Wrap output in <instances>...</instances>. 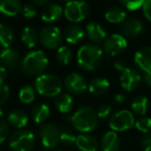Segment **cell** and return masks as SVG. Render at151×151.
<instances>
[{"mask_svg": "<svg viewBox=\"0 0 151 151\" xmlns=\"http://www.w3.org/2000/svg\"><path fill=\"white\" fill-rule=\"evenodd\" d=\"M2 115H3V111H2V109L0 108V119H2Z\"/></svg>", "mask_w": 151, "mask_h": 151, "instance_id": "46", "label": "cell"}, {"mask_svg": "<svg viewBox=\"0 0 151 151\" xmlns=\"http://www.w3.org/2000/svg\"><path fill=\"white\" fill-rule=\"evenodd\" d=\"M22 15L25 19H33L36 17V9L33 3H26L22 6Z\"/></svg>", "mask_w": 151, "mask_h": 151, "instance_id": "35", "label": "cell"}, {"mask_svg": "<svg viewBox=\"0 0 151 151\" xmlns=\"http://www.w3.org/2000/svg\"><path fill=\"white\" fill-rule=\"evenodd\" d=\"M40 137L42 144L46 148H55L60 142L59 141V127L53 123L42 124L40 128Z\"/></svg>", "mask_w": 151, "mask_h": 151, "instance_id": "10", "label": "cell"}, {"mask_svg": "<svg viewBox=\"0 0 151 151\" xmlns=\"http://www.w3.org/2000/svg\"><path fill=\"white\" fill-rule=\"evenodd\" d=\"M28 120V115L22 110H14L7 115V122L18 129H23L27 125Z\"/></svg>", "mask_w": 151, "mask_h": 151, "instance_id": "22", "label": "cell"}, {"mask_svg": "<svg viewBox=\"0 0 151 151\" xmlns=\"http://www.w3.org/2000/svg\"><path fill=\"white\" fill-rule=\"evenodd\" d=\"M14 38V30L6 24L0 23V47L2 49L9 48V46L13 44Z\"/></svg>", "mask_w": 151, "mask_h": 151, "instance_id": "27", "label": "cell"}, {"mask_svg": "<svg viewBox=\"0 0 151 151\" xmlns=\"http://www.w3.org/2000/svg\"><path fill=\"white\" fill-rule=\"evenodd\" d=\"M0 61L4 67L14 69L21 62L20 54L13 48H5L0 51Z\"/></svg>", "mask_w": 151, "mask_h": 151, "instance_id": "14", "label": "cell"}, {"mask_svg": "<svg viewBox=\"0 0 151 151\" xmlns=\"http://www.w3.org/2000/svg\"><path fill=\"white\" fill-rule=\"evenodd\" d=\"M63 15V9L56 3H49L42 7V20L46 23H54L60 20Z\"/></svg>", "mask_w": 151, "mask_h": 151, "instance_id": "16", "label": "cell"}, {"mask_svg": "<svg viewBox=\"0 0 151 151\" xmlns=\"http://www.w3.org/2000/svg\"><path fill=\"white\" fill-rule=\"evenodd\" d=\"M110 88V82L106 78L97 77L90 81L88 85V89L92 94L101 95L106 93Z\"/></svg>", "mask_w": 151, "mask_h": 151, "instance_id": "26", "label": "cell"}, {"mask_svg": "<svg viewBox=\"0 0 151 151\" xmlns=\"http://www.w3.org/2000/svg\"><path fill=\"white\" fill-rule=\"evenodd\" d=\"M141 75L134 68L126 67L121 73L120 77V83L123 89L127 91H132L140 85Z\"/></svg>", "mask_w": 151, "mask_h": 151, "instance_id": "12", "label": "cell"}, {"mask_svg": "<svg viewBox=\"0 0 151 151\" xmlns=\"http://www.w3.org/2000/svg\"><path fill=\"white\" fill-rule=\"evenodd\" d=\"M143 80H144L145 85H146V86H148V87H150V88H151V71H149V73H145Z\"/></svg>", "mask_w": 151, "mask_h": 151, "instance_id": "44", "label": "cell"}, {"mask_svg": "<svg viewBox=\"0 0 151 151\" xmlns=\"http://www.w3.org/2000/svg\"><path fill=\"white\" fill-rule=\"evenodd\" d=\"M21 40L27 48L32 49L38 42V33L31 27H25L21 33Z\"/></svg>", "mask_w": 151, "mask_h": 151, "instance_id": "28", "label": "cell"}, {"mask_svg": "<svg viewBox=\"0 0 151 151\" xmlns=\"http://www.w3.org/2000/svg\"><path fill=\"white\" fill-rule=\"evenodd\" d=\"M9 134V127L6 121L0 119V144H2Z\"/></svg>", "mask_w": 151, "mask_h": 151, "instance_id": "36", "label": "cell"}, {"mask_svg": "<svg viewBox=\"0 0 151 151\" xmlns=\"http://www.w3.org/2000/svg\"><path fill=\"white\" fill-rule=\"evenodd\" d=\"M105 18L110 23H114V24L123 23L126 20V12L124 11L123 7L114 5V6L109 7L106 11Z\"/></svg>", "mask_w": 151, "mask_h": 151, "instance_id": "24", "label": "cell"}, {"mask_svg": "<svg viewBox=\"0 0 151 151\" xmlns=\"http://www.w3.org/2000/svg\"><path fill=\"white\" fill-rule=\"evenodd\" d=\"M127 48V40L125 36L119 33L110 35L104 44V51L109 56H117L123 53Z\"/></svg>", "mask_w": 151, "mask_h": 151, "instance_id": "9", "label": "cell"}, {"mask_svg": "<svg viewBox=\"0 0 151 151\" xmlns=\"http://www.w3.org/2000/svg\"><path fill=\"white\" fill-rule=\"evenodd\" d=\"M76 145L80 151H97L99 148L97 140L90 134H81L77 136Z\"/></svg>", "mask_w": 151, "mask_h": 151, "instance_id": "17", "label": "cell"}, {"mask_svg": "<svg viewBox=\"0 0 151 151\" xmlns=\"http://www.w3.org/2000/svg\"><path fill=\"white\" fill-rule=\"evenodd\" d=\"M132 110L136 115L143 117L148 111V99L145 96L136 97L132 103Z\"/></svg>", "mask_w": 151, "mask_h": 151, "instance_id": "29", "label": "cell"}, {"mask_svg": "<svg viewBox=\"0 0 151 151\" xmlns=\"http://www.w3.org/2000/svg\"><path fill=\"white\" fill-rule=\"evenodd\" d=\"M7 78V71L4 66H0V83H4Z\"/></svg>", "mask_w": 151, "mask_h": 151, "instance_id": "42", "label": "cell"}, {"mask_svg": "<svg viewBox=\"0 0 151 151\" xmlns=\"http://www.w3.org/2000/svg\"><path fill=\"white\" fill-rule=\"evenodd\" d=\"M85 33L82 27L78 25H69L66 29L64 30V33H63V37L66 40L68 44L76 45L80 42L81 40L84 38Z\"/></svg>", "mask_w": 151, "mask_h": 151, "instance_id": "21", "label": "cell"}, {"mask_svg": "<svg viewBox=\"0 0 151 151\" xmlns=\"http://www.w3.org/2000/svg\"><path fill=\"white\" fill-rule=\"evenodd\" d=\"M76 139L77 137L69 126H63L59 129V141L63 145L70 146L76 143Z\"/></svg>", "mask_w": 151, "mask_h": 151, "instance_id": "30", "label": "cell"}, {"mask_svg": "<svg viewBox=\"0 0 151 151\" xmlns=\"http://www.w3.org/2000/svg\"><path fill=\"white\" fill-rule=\"evenodd\" d=\"M35 145V136L28 129H18L11 136L9 146L13 151H31Z\"/></svg>", "mask_w": 151, "mask_h": 151, "instance_id": "5", "label": "cell"}, {"mask_svg": "<svg viewBox=\"0 0 151 151\" xmlns=\"http://www.w3.org/2000/svg\"><path fill=\"white\" fill-rule=\"evenodd\" d=\"M103 151H118L120 148V138L117 132L110 130L103 136L101 141Z\"/></svg>", "mask_w": 151, "mask_h": 151, "instance_id": "18", "label": "cell"}, {"mask_svg": "<svg viewBox=\"0 0 151 151\" xmlns=\"http://www.w3.org/2000/svg\"><path fill=\"white\" fill-rule=\"evenodd\" d=\"M143 0H125V1H121L120 4L122 5L123 9H126L128 11H138V9H142L144 5Z\"/></svg>", "mask_w": 151, "mask_h": 151, "instance_id": "34", "label": "cell"}, {"mask_svg": "<svg viewBox=\"0 0 151 151\" xmlns=\"http://www.w3.org/2000/svg\"><path fill=\"white\" fill-rule=\"evenodd\" d=\"M35 90L46 97H57L62 91L63 82L59 77L52 73H44L34 82Z\"/></svg>", "mask_w": 151, "mask_h": 151, "instance_id": "4", "label": "cell"}, {"mask_svg": "<svg viewBox=\"0 0 151 151\" xmlns=\"http://www.w3.org/2000/svg\"><path fill=\"white\" fill-rule=\"evenodd\" d=\"M49 1L48 0H34L33 1V5L34 6H42V7H45L46 5H48L49 4Z\"/></svg>", "mask_w": 151, "mask_h": 151, "instance_id": "45", "label": "cell"}, {"mask_svg": "<svg viewBox=\"0 0 151 151\" xmlns=\"http://www.w3.org/2000/svg\"><path fill=\"white\" fill-rule=\"evenodd\" d=\"M85 32H86L89 40L94 42H103V40H106V36H107V31L104 28V26L101 25L99 23H96V22L89 23L86 26V31Z\"/></svg>", "mask_w": 151, "mask_h": 151, "instance_id": "19", "label": "cell"}, {"mask_svg": "<svg viewBox=\"0 0 151 151\" xmlns=\"http://www.w3.org/2000/svg\"><path fill=\"white\" fill-rule=\"evenodd\" d=\"M90 7L84 1H69L63 9V14L68 21L73 23H80L88 17Z\"/></svg>", "mask_w": 151, "mask_h": 151, "instance_id": "6", "label": "cell"}, {"mask_svg": "<svg viewBox=\"0 0 151 151\" xmlns=\"http://www.w3.org/2000/svg\"><path fill=\"white\" fill-rule=\"evenodd\" d=\"M51 115V110L47 104L40 103L36 104L31 109V116L32 119L36 123H44Z\"/></svg>", "mask_w": 151, "mask_h": 151, "instance_id": "23", "label": "cell"}, {"mask_svg": "<svg viewBox=\"0 0 151 151\" xmlns=\"http://www.w3.org/2000/svg\"><path fill=\"white\" fill-rule=\"evenodd\" d=\"M49 66V59L42 51L35 50L29 52L21 61L22 70L28 76L44 75Z\"/></svg>", "mask_w": 151, "mask_h": 151, "instance_id": "3", "label": "cell"}, {"mask_svg": "<svg viewBox=\"0 0 151 151\" xmlns=\"http://www.w3.org/2000/svg\"><path fill=\"white\" fill-rule=\"evenodd\" d=\"M134 63L145 73L151 71V47H143L137 51Z\"/></svg>", "mask_w": 151, "mask_h": 151, "instance_id": "13", "label": "cell"}, {"mask_svg": "<svg viewBox=\"0 0 151 151\" xmlns=\"http://www.w3.org/2000/svg\"><path fill=\"white\" fill-rule=\"evenodd\" d=\"M141 143H142V145L145 148L151 146V130L147 132V134H144V136L141 139Z\"/></svg>", "mask_w": 151, "mask_h": 151, "instance_id": "40", "label": "cell"}, {"mask_svg": "<svg viewBox=\"0 0 151 151\" xmlns=\"http://www.w3.org/2000/svg\"><path fill=\"white\" fill-rule=\"evenodd\" d=\"M9 95H11L9 87L5 85L4 83H0V106L6 103Z\"/></svg>", "mask_w": 151, "mask_h": 151, "instance_id": "37", "label": "cell"}, {"mask_svg": "<svg viewBox=\"0 0 151 151\" xmlns=\"http://www.w3.org/2000/svg\"><path fill=\"white\" fill-rule=\"evenodd\" d=\"M114 99H115L116 104H123L124 101H126V97H125V95L121 94V93H117V94L115 95V97H114Z\"/></svg>", "mask_w": 151, "mask_h": 151, "instance_id": "43", "label": "cell"}, {"mask_svg": "<svg viewBox=\"0 0 151 151\" xmlns=\"http://www.w3.org/2000/svg\"><path fill=\"white\" fill-rule=\"evenodd\" d=\"M22 3L18 0H1L0 13L6 17H15L22 12Z\"/></svg>", "mask_w": 151, "mask_h": 151, "instance_id": "20", "label": "cell"}, {"mask_svg": "<svg viewBox=\"0 0 151 151\" xmlns=\"http://www.w3.org/2000/svg\"><path fill=\"white\" fill-rule=\"evenodd\" d=\"M104 56V50L94 44H86L79 49L77 60L79 66L87 71L96 69L99 66Z\"/></svg>", "mask_w": 151, "mask_h": 151, "instance_id": "1", "label": "cell"}, {"mask_svg": "<svg viewBox=\"0 0 151 151\" xmlns=\"http://www.w3.org/2000/svg\"><path fill=\"white\" fill-rule=\"evenodd\" d=\"M55 105L60 113L67 114L71 111L73 107V99L69 93L61 92L55 99Z\"/></svg>", "mask_w": 151, "mask_h": 151, "instance_id": "25", "label": "cell"}, {"mask_svg": "<svg viewBox=\"0 0 151 151\" xmlns=\"http://www.w3.org/2000/svg\"><path fill=\"white\" fill-rule=\"evenodd\" d=\"M19 99L22 103L30 104L35 99V90L30 85H25L21 88L19 92Z\"/></svg>", "mask_w": 151, "mask_h": 151, "instance_id": "32", "label": "cell"}, {"mask_svg": "<svg viewBox=\"0 0 151 151\" xmlns=\"http://www.w3.org/2000/svg\"><path fill=\"white\" fill-rule=\"evenodd\" d=\"M134 126H136L137 129L140 130L141 132L147 134V132L151 130V118L146 117V116L140 117L134 122Z\"/></svg>", "mask_w": 151, "mask_h": 151, "instance_id": "33", "label": "cell"}, {"mask_svg": "<svg viewBox=\"0 0 151 151\" xmlns=\"http://www.w3.org/2000/svg\"><path fill=\"white\" fill-rule=\"evenodd\" d=\"M134 114L128 110H120L110 117L109 125L113 132H125L134 125Z\"/></svg>", "mask_w": 151, "mask_h": 151, "instance_id": "8", "label": "cell"}, {"mask_svg": "<svg viewBox=\"0 0 151 151\" xmlns=\"http://www.w3.org/2000/svg\"><path fill=\"white\" fill-rule=\"evenodd\" d=\"M111 113V106L109 105H103L97 109L96 115L97 118H107Z\"/></svg>", "mask_w": 151, "mask_h": 151, "instance_id": "38", "label": "cell"}, {"mask_svg": "<svg viewBox=\"0 0 151 151\" xmlns=\"http://www.w3.org/2000/svg\"><path fill=\"white\" fill-rule=\"evenodd\" d=\"M69 121L78 132L87 134L96 128L99 118L96 115V111L93 108L85 106V107L79 108L69 117Z\"/></svg>", "mask_w": 151, "mask_h": 151, "instance_id": "2", "label": "cell"}, {"mask_svg": "<svg viewBox=\"0 0 151 151\" xmlns=\"http://www.w3.org/2000/svg\"><path fill=\"white\" fill-rule=\"evenodd\" d=\"M56 58L60 64L66 65L70 62L71 58H73V53H71L70 49L66 46H60L57 49V54Z\"/></svg>", "mask_w": 151, "mask_h": 151, "instance_id": "31", "label": "cell"}, {"mask_svg": "<svg viewBox=\"0 0 151 151\" xmlns=\"http://www.w3.org/2000/svg\"><path fill=\"white\" fill-rule=\"evenodd\" d=\"M114 66H115V68L117 69V70L121 71V73L126 68V67H127L126 66V63L124 62L123 60H117L115 62V64H114Z\"/></svg>", "mask_w": 151, "mask_h": 151, "instance_id": "41", "label": "cell"}, {"mask_svg": "<svg viewBox=\"0 0 151 151\" xmlns=\"http://www.w3.org/2000/svg\"><path fill=\"white\" fill-rule=\"evenodd\" d=\"M63 40V33L56 26H46L38 33V42L47 49H58Z\"/></svg>", "mask_w": 151, "mask_h": 151, "instance_id": "7", "label": "cell"}, {"mask_svg": "<svg viewBox=\"0 0 151 151\" xmlns=\"http://www.w3.org/2000/svg\"><path fill=\"white\" fill-rule=\"evenodd\" d=\"M63 86L69 93L81 94L87 89V83L83 76L77 73H71L65 77L63 81Z\"/></svg>", "mask_w": 151, "mask_h": 151, "instance_id": "11", "label": "cell"}, {"mask_svg": "<svg viewBox=\"0 0 151 151\" xmlns=\"http://www.w3.org/2000/svg\"><path fill=\"white\" fill-rule=\"evenodd\" d=\"M50 151H61V150H59V149H52V150H50Z\"/></svg>", "mask_w": 151, "mask_h": 151, "instance_id": "48", "label": "cell"}, {"mask_svg": "<svg viewBox=\"0 0 151 151\" xmlns=\"http://www.w3.org/2000/svg\"><path fill=\"white\" fill-rule=\"evenodd\" d=\"M144 151H151V146L146 147V148H145V150H144Z\"/></svg>", "mask_w": 151, "mask_h": 151, "instance_id": "47", "label": "cell"}, {"mask_svg": "<svg viewBox=\"0 0 151 151\" xmlns=\"http://www.w3.org/2000/svg\"><path fill=\"white\" fill-rule=\"evenodd\" d=\"M143 23L136 18H128L122 23L121 32L128 37H136L143 31Z\"/></svg>", "mask_w": 151, "mask_h": 151, "instance_id": "15", "label": "cell"}, {"mask_svg": "<svg viewBox=\"0 0 151 151\" xmlns=\"http://www.w3.org/2000/svg\"><path fill=\"white\" fill-rule=\"evenodd\" d=\"M142 9H143V14H144L145 18H146L149 22H151V0L145 1Z\"/></svg>", "mask_w": 151, "mask_h": 151, "instance_id": "39", "label": "cell"}]
</instances>
